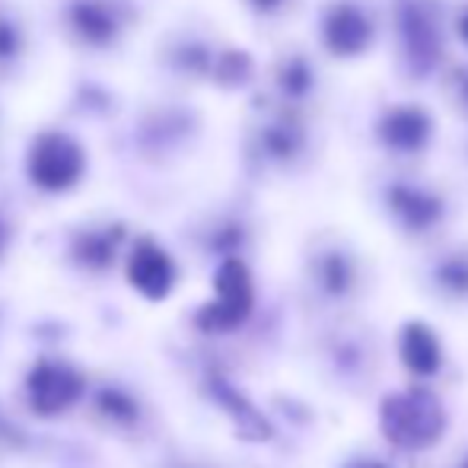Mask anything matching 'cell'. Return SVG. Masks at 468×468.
<instances>
[{"mask_svg": "<svg viewBox=\"0 0 468 468\" xmlns=\"http://www.w3.org/2000/svg\"><path fill=\"white\" fill-rule=\"evenodd\" d=\"M382 437L399 450H427L446 431V408L427 388H405L382 399L379 405Z\"/></svg>", "mask_w": 468, "mask_h": 468, "instance_id": "cell-1", "label": "cell"}, {"mask_svg": "<svg viewBox=\"0 0 468 468\" xmlns=\"http://www.w3.org/2000/svg\"><path fill=\"white\" fill-rule=\"evenodd\" d=\"M401 68L411 80H427L443 58V32L437 13L427 0H399L395 4Z\"/></svg>", "mask_w": 468, "mask_h": 468, "instance_id": "cell-2", "label": "cell"}, {"mask_svg": "<svg viewBox=\"0 0 468 468\" xmlns=\"http://www.w3.org/2000/svg\"><path fill=\"white\" fill-rule=\"evenodd\" d=\"M214 293L217 296L207 306L197 309L195 325L210 335L236 332V328L252 315V306H255V283H252V274H249L246 261L236 259V255L223 259L214 274Z\"/></svg>", "mask_w": 468, "mask_h": 468, "instance_id": "cell-3", "label": "cell"}, {"mask_svg": "<svg viewBox=\"0 0 468 468\" xmlns=\"http://www.w3.org/2000/svg\"><path fill=\"white\" fill-rule=\"evenodd\" d=\"M83 169H87V156L74 137L58 134V131L36 137L29 150V179L38 188L68 191L80 182Z\"/></svg>", "mask_w": 468, "mask_h": 468, "instance_id": "cell-4", "label": "cell"}, {"mask_svg": "<svg viewBox=\"0 0 468 468\" xmlns=\"http://www.w3.org/2000/svg\"><path fill=\"white\" fill-rule=\"evenodd\" d=\"M83 388H87L83 373L61 360H38L26 376L29 408L38 418H58L68 408H74L83 399Z\"/></svg>", "mask_w": 468, "mask_h": 468, "instance_id": "cell-5", "label": "cell"}, {"mask_svg": "<svg viewBox=\"0 0 468 468\" xmlns=\"http://www.w3.org/2000/svg\"><path fill=\"white\" fill-rule=\"evenodd\" d=\"M373 19L364 6L354 0H338L325 10L322 16V42H325L328 55L335 58H360L373 48Z\"/></svg>", "mask_w": 468, "mask_h": 468, "instance_id": "cell-6", "label": "cell"}, {"mask_svg": "<svg viewBox=\"0 0 468 468\" xmlns=\"http://www.w3.org/2000/svg\"><path fill=\"white\" fill-rule=\"evenodd\" d=\"M376 137L392 154L414 156L431 144L433 118L420 105H395V109L382 112L379 124H376Z\"/></svg>", "mask_w": 468, "mask_h": 468, "instance_id": "cell-7", "label": "cell"}, {"mask_svg": "<svg viewBox=\"0 0 468 468\" xmlns=\"http://www.w3.org/2000/svg\"><path fill=\"white\" fill-rule=\"evenodd\" d=\"M128 281L147 300H166L176 287V261L156 242L141 239L128 259Z\"/></svg>", "mask_w": 468, "mask_h": 468, "instance_id": "cell-8", "label": "cell"}, {"mask_svg": "<svg viewBox=\"0 0 468 468\" xmlns=\"http://www.w3.org/2000/svg\"><path fill=\"white\" fill-rule=\"evenodd\" d=\"M386 204L392 210V217L411 233H427L443 220V197L433 195V191L420 188V186H392L386 191Z\"/></svg>", "mask_w": 468, "mask_h": 468, "instance_id": "cell-9", "label": "cell"}, {"mask_svg": "<svg viewBox=\"0 0 468 468\" xmlns=\"http://www.w3.org/2000/svg\"><path fill=\"white\" fill-rule=\"evenodd\" d=\"M207 386H210V395L217 399V405L233 418L236 433H239L242 440H252V443L271 440V424H268V418L239 392V388L233 386V382L223 379L220 373H210Z\"/></svg>", "mask_w": 468, "mask_h": 468, "instance_id": "cell-10", "label": "cell"}, {"mask_svg": "<svg viewBox=\"0 0 468 468\" xmlns=\"http://www.w3.org/2000/svg\"><path fill=\"white\" fill-rule=\"evenodd\" d=\"M401 364L414 376H433L443 364V351H440V338L424 325V322H408L401 328L399 338Z\"/></svg>", "mask_w": 468, "mask_h": 468, "instance_id": "cell-11", "label": "cell"}, {"mask_svg": "<svg viewBox=\"0 0 468 468\" xmlns=\"http://www.w3.org/2000/svg\"><path fill=\"white\" fill-rule=\"evenodd\" d=\"M68 19L77 36L90 45H109L118 32L115 13H112L102 0H77L68 10Z\"/></svg>", "mask_w": 468, "mask_h": 468, "instance_id": "cell-12", "label": "cell"}, {"mask_svg": "<svg viewBox=\"0 0 468 468\" xmlns=\"http://www.w3.org/2000/svg\"><path fill=\"white\" fill-rule=\"evenodd\" d=\"M261 147H265V154L271 156V160L290 163L306 147V131H303V124L293 122V118H278V122L261 131Z\"/></svg>", "mask_w": 468, "mask_h": 468, "instance_id": "cell-13", "label": "cell"}, {"mask_svg": "<svg viewBox=\"0 0 468 468\" xmlns=\"http://www.w3.org/2000/svg\"><path fill=\"white\" fill-rule=\"evenodd\" d=\"M313 83H315V74H313V68H309V64L303 61V58H290V61L281 64V70H278V87H281V93L287 96V99L309 96Z\"/></svg>", "mask_w": 468, "mask_h": 468, "instance_id": "cell-14", "label": "cell"}, {"mask_svg": "<svg viewBox=\"0 0 468 468\" xmlns=\"http://www.w3.org/2000/svg\"><path fill=\"white\" fill-rule=\"evenodd\" d=\"M319 281H322V287H325L332 296L347 293V290H351V283H354L351 261H347L341 252L322 255V261H319Z\"/></svg>", "mask_w": 468, "mask_h": 468, "instance_id": "cell-15", "label": "cell"}, {"mask_svg": "<svg viewBox=\"0 0 468 468\" xmlns=\"http://www.w3.org/2000/svg\"><path fill=\"white\" fill-rule=\"evenodd\" d=\"M96 408L109 420H115V424H134L137 414H141V411H137V401L131 399L128 392H122V388H112V386L99 388Z\"/></svg>", "mask_w": 468, "mask_h": 468, "instance_id": "cell-16", "label": "cell"}, {"mask_svg": "<svg viewBox=\"0 0 468 468\" xmlns=\"http://www.w3.org/2000/svg\"><path fill=\"white\" fill-rule=\"evenodd\" d=\"M115 255V236L102 233H87L77 239V259L90 268H105Z\"/></svg>", "mask_w": 468, "mask_h": 468, "instance_id": "cell-17", "label": "cell"}, {"mask_svg": "<svg viewBox=\"0 0 468 468\" xmlns=\"http://www.w3.org/2000/svg\"><path fill=\"white\" fill-rule=\"evenodd\" d=\"M217 77H220V83H227V87H242V83L252 77V61H249L242 51H227V55H220V61H217Z\"/></svg>", "mask_w": 468, "mask_h": 468, "instance_id": "cell-18", "label": "cell"}, {"mask_svg": "<svg viewBox=\"0 0 468 468\" xmlns=\"http://www.w3.org/2000/svg\"><path fill=\"white\" fill-rule=\"evenodd\" d=\"M437 278L446 290H452V293H465L468 290V259L465 255L446 259L443 265L437 268Z\"/></svg>", "mask_w": 468, "mask_h": 468, "instance_id": "cell-19", "label": "cell"}, {"mask_svg": "<svg viewBox=\"0 0 468 468\" xmlns=\"http://www.w3.org/2000/svg\"><path fill=\"white\" fill-rule=\"evenodd\" d=\"M19 48V32L6 19H0V58H13Z\"/></svg>", "mask_w": 468, "mask_h": 468, "instance_id": "cell-20", "label": "cell"}, {"mask_svg": "<svg viewBox=\"0 0 468 468\" xmlns=\"http://www.w3.org/2000/svg\"><path fill=\"white\" fill-rule=\"evenodd\" d=\"M456 99L463 105H468V70H463V74H456Z\"/></svg>", "mask_w": 468, "mask_h": 468, "instance_id": "cell-21", "label": "cell"}, {"mask_svg": "<svg viewBox=\"0 0 468 468\" xmlns=\"http://www.w3.org/2000/svg\"><path fill=\"white\" fill-rule=\"evenodd\" d=\"M249 4H252L259 13H274V10H281L287 0H249Z\"/></svg>", "mask_w": 468, "mask_h": 468, "instance_id": "cell-22", "label": "cell"}, {"mask_svg": "<svg viewBox=\"0 0 468 468\" xmlns=\"http://www.w3.org/2000/svg\"><path fill=\"white\" fill-rule=\"evenodd\" d=\"M345 468H388V465L376 463V459H354V463H347Z\"/></svg>", "mask_w": 468, "mask_h": 468, "instance_id": "cell-23", "label": "cell"}, {"mask_svg": "<svg viewBox=\"0 0 468 468\" xmlns=\"http://www.w3.org/2000/svg\"><path fill=\"white\" fill-rule=\"evenodd\" d=\"M459 36H463V42L468 45V10L459 16Z\"/></svg>", "mask_w": 468, "mask_h": 468, "instance_id": "cell-24", "label": "cell"}, {"mask_svg": "<svg viewBox=\"0 0 468 468\" xmlns=\"http://www.w3.org/2000/svg\"><path fill=\"white\" fill-rule=\"evenodd\" d=\"M4 246H6V229H4V223H0V252H4Z\"/></svg>", "mask_w": 468, "mask_h": 468, "instance_id": "cell-25", "label": "cell"}, {"mask_svg": "<svg viewBox=\"0 0 468 468\" xmlns=\"http://www.w3.org/2000/svg\"><path fill=\"white\" fill-rule=\"evenodd\" d=\"M463 468H468V459H465V463H463Z\"/></svg>", "mask_w": 468, "mask_h": 468, "instance_id": "cell-26", "label": "cell"}]
</instances>
